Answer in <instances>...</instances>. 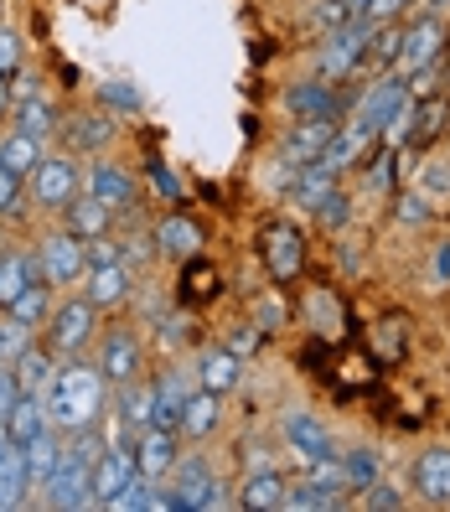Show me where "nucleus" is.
<instances>
[{
  "label": "nucleus",
  "mask_w": 450,
  "mask_h": 512,
  "mask_svg": "<svg viewBox=\"0 0 450 512\" xmlns=\"http://www.w3.org/2000/svg\"><path fill=\"white\" fill-rule=\"evenodd\" d=\"M109 409V378L99 373V363H83V352L68 357L63 368H57L52 388H47V419H52V430H88V425H99V414Z\"/></svg>",
  "instance_id": "obj_1"
},
{
  "label": "nucleus",
  "mask_w": 450,
  "mask_h": 512,
  "mask_svg": "<svg viewBox=\"0 0 450 512\" xmlns=\"http://www.w3.org/2000/svg\"><path fill=\"white\" fill-rule=\"evenodd\" d=\"M99 435L94 425L88 430H73V440L63 445L52 476L42 481V502L57 507V512H78V507H94V492H88V471H94V456H99Z\"/></svg>",
  "instance_id": "obj_2"
},
{
  "label": "nucleus",
  "mask_w": 450,
  "mask_h": 512,
  "mask_svg": "<svg viewBox=\"0 0 450 512\" xmlns=\"http://www.w3.org/2000/svg\"><path fill=\"white\" fill-rule=\"evenodd\" d=\"M409 119H414L409 83H404V73H388V78H378V83L368 88L363 99H357V109H352L347 125L368 130V135H383V130L404 135V130H409Z\"/></svg>",
  "instance_id": "obj_3"
},
{
  "label": "nucleus",
  "mask_w": 450,
  "mask_h": 512,
  "mask_svg": "<svg viewBox=\"0 0 450 512\" xmlns=\"http://www.w3.org/2000/svg\"><path fill=\"white\" fill-rule=\"evenodd\" d=\"M94 326H99V306L88 295L63 300L52 316H47V347L52 357H78L88 342H94Z\"/></svg>",
  "instance_id": "obj_4"
},
{
  "label": "nucleus",
  "mask_w": 450,
  "mask_h": 512,
  "mask_svg": "<svg viewBox=\"0 0 450 512\" xmlns=\"http://www.w3.org/2000/svg\"><path fill=\"white\" fill-rule=\"evenodd\" d=\"M368 47H373V21H363V16H352V21H342V26H332V37H326V47H321V78H347L357 63L368 57Z\"/></svg>",
  "instance_id": "obj_5"
},
{
  "label": "nucleus",
  "mask_w": 450,
  "mask_h": 512,
  "mask_svg": "<svg viewBox=\"0 0 450 512\" xmlns=\"http://www.w3.org/2000/svg\"><path fill=\"white\" fill-rule=\"evenodd\" d=\"M26 187H32V202L37 207L63 213V207L78 197V166H73V156H42L37 171L26 176Z\"/></svg>",
  "instance_id": "obj_6"
},
{
  "label": "nucleus",
  "mask_w": 450,
  "mask_h": 512,
  "mask_svg": "<svg viewBox=\"0 0 450 512\" xmlns=\"http://www.w3.org/2000/svg\"><path fill=\"white\" fill-rule=\"evenodd\" d=\"M99 373L109 378V388H125L145 373V347L130 326H114L104 331V342H99Z\"/></svg>",
  "instance_id": "obj_7"
},
{
  "label": "nucleus",
  "mask_w": 450,
  "mask_h": 512,
  "mask_svg": "<svg viewBox=\"0 0 450 512\" xmlns=\"http://www.w3.org/2000/svg\"><path fill=\"white\" fill-rule=\"evenodd\" d=\"M445 52V21L440 16H414V26H404L399 42V73H430Z\"/></svg>",
  "instance_id": "obj_8"
},
{
  "label": "nucleus",
  "mask_w": 450,
  "mask_h": 512,
  "mask_svg": "<svg viewBox=\"0 0 450 512\" xmlns=\"http://www.w3.org/2000/svg\"><path fill=\"white\" fill-rule=\"evenodd\" d=\"M37 259H42V280H47V285H73V280H83V269H88L83 238H73L68 228H63V233H47L42 249H37Z\"/></svg>",
  "instance_id": "obj_9"
},
{
  "label": "nucleus",
  "mask_w": 450,
  "mask_h": 512,
  "mask_svg": "<svg viewBox=\"0 0 450 512\" xmlns=\"http://www.w3.org/2000/svg\"><path fill=\"white\" fill-rule=\"evenodd\" d=\"M259 254H264L269 275H275L280 285H290L300 269H306V238H300V228H290V223H275V228H264Z\"/></svg>",
  "instance_id": "obj_10"
},
{
  "label": "nucleus",
  "mask_w": 450,
  "mask_h": 512,
  "mask_svg": "<svg viewBox=\"0 0 450 512\" xmlns=\"http://www.w3.org/2000/svg\"><path fill=\"white\" fill-rule=\"evenodd\" d=\"M171 487L182 492L187 512H207V507H218L223 502V481L213 476V466H207L202 456H182L171 466Z\"/></svg>",
  "instance_id": "obj_11"
},
{
  "label": "nucleus",
  "mask_w": 450,
  "mask_h": 512,
  "mask_svg": "<svg viewBox=\"0 0 450 512\" xmlns=\"http://www.w3.org/2000/svg\"><path fill=\"white\" fill-rule=\"evenodd\" d=\"M135 476V445H114V450H99L94 456V471H88V492H94V507H109L125 481Z\"/></svg>",
  "instance_id": "obj_12"
},
{
  "label": "nucleus",
  "mask_w": 450,
  "mask_h": 512,
  "mask_svg": "<svg viewBox=\"0 0 450 512\" xmlns=\"http://www.w3.org/2000/svg\"><path fill=\"white\" fill-rule=\"evenodd\" d=\"M414 497L430 502V507H450V445H430L414 456Z\"/></svg>",
  "instance_id": "obj_13"
},
{
  "label": "nucleus",
  "mask_w": 450,
  "mask_h": 512,
  "mask_svg": "<svg viewBox=\"0 0 450 512\" xmlns=\"http://www.w3.org/2000/svg\"><path fill=\"white\" fill-rule=\"evenodd\" d=\"M88 197H99V202L109 207V213H135L140 187H135V176H130L125 166L99 161L94 171H88Z\"/></svg>",
  "instance_id": "obj_14"
},
{
  "label": "nucleus",
  "mask_w": 450,
  "mask_h": 512,
  "mask_svg": "<svg viewBox=\"0 0 450 512\" xmlns=\"http://www.w3.org/2000/svg\"><path fill=\"white\" fill-rule=\"evenodd\" d=\"M182 461V435L176 430H140V445H135V466L145 471V476H156V481H166V471Z\"/></svg>",
  "instance_id": "obj_15"
},
{
  "label": "nucleus",
  "mask_w": 450,
  "mask_h": 512,
  "mask_svg": "<svg viewBox=\"0 0 450 512\" xmlns=\"http://www.w3.org/2000/svg\"><path fill=\"white\" fill-rule=\"evenodd\" d=\"M130 290H135L130 264H88V285H83V295L94 300L99 311H109V306H125Z\"/></svg>",
  "instance_id": "obj_16"
},
{
  "label": "nucleus",
  "mask_w": 450,
  "mask_h": 512,
  "mask_svg": "<svg viewBox=\"0 0 450 512\" xmlns=\"http://www.w3.org/2000/svg\"><path fill=\"white\" fill-rule=\"evenodd\" d=\"M337 125H342V119H295V130L285 135V156H290L295 166H311V161H321V150L332 145Z\"/></svg>",
  "instance_id": "obj_17"
},
{
  "label": "nucleus",
  "mask_w": 450,
  "mask_h": 512,
  "mask_svg": "<svg viewBox=\"0 0 450 512\" xmlns=\"http://www.w3.org/2000/svg\"><path fill=\"white\" fill-rule=\"evenodd\" d=\"M202 244H207V233L192 223V218H182V213H171V218H161L156 223V254H166V259H197L202 254Z\"/></svg>",
  "instance_id": "obj_18"
},
{
  "label": "nucleus",
  "mask_w": 450,
  "mask_h": 512,
  "mask_svg": "<svg viewBox=\"0 0 450 512\" xmlns=\"http://www.w3.org/2000/svg\"><path fill=\"white\" fill-rule=\"evenodd\" d=\"M285 440L290 450H300L306 461H326V456H337V445H332V430L321 425L316 414H285Z\"/></svg>",
  "instance_id": "obj_19"
},
{
  "label": "nucleus",
  "mask_w": 450,
  "mask_h": 512,
  "mask_svg": "<svg viewBox=\"0 0 450 512\" xmlns=\"http://www.w3.org/2000/svg\"><path fill=\"white\" fill-rule=\"evenodd\" d=\"M218 419H223V394H213V388H192L176 435H182V440H207L218 430Z\"/></svg>",
  "instance_id": "obj_20"
},
{
  "label": "nucleus",
  "mask_w": 450,
  "mask_h": 512,
  "mask_svg": "<svg viewBox=\"0 0 450 512\" xmlns=\"http://www.w3.org/2000/svg\"><path fill=\"white\" fill-rule=\"evenodd\" d=\"M197 383L213 388V394H233L244 383V357H233L228 347H202L197 357Z\"/></svg>",
  "instance_id": "obj_21"
},
{
  "label": "nucleus",
  "mask_w": 450,
  "mask_h": 512,
  "mask_svg": "<svg viewBox=\"0 0 450 512\" xmlns=\"http://www.w3.org/2000/svg\"><path fill=\"white\" fill-rule=\"evenodd\" d=\"M285 109L290 119H337V94L326 78H311V83H295L285 94Z\"/></svg>",
  "instance_id": "obj_22"
},
{
  "label": "nucleus",
  "mask_w": 450,
  "mask_h": 512,
  "mask_svg": "<svg viewBox=\"0 0 450 512\" xmlns=\"http://www.w3.org/2000/svg\"><path fill=\"white\" fill-rule=\"evenodd\" d=\"M150 388H156V409H150V425H156V430H176V425H182V409H187V394H192L187 378H182V373H161Z\"/></svg>",
  "instance_id": "obj_23"
},
{
  "label": "nucleus",
  "mask_w": 450,
  "mask_h": 512,
  "mask_svg": "<svg viewBox=\"0 0 450 512\" xmlns=\"http://www.w3.org/2000/svg\"><path fill=\"white\" fill-rule=\"evenodd\" d=\"M11 373H16V388H21V394L47 399V388H52V378H57L52 347H26V352L16 357V363H11Z\"/></svg>",
  "instance_id": "obj_24"
},
{
  "label": "nucleus",
  "mask_w": 450,
  "mask_h": 512,
  "mask_svg": "<svg viewBox=\"0 0 450 512\" xmlns=\"http://www.w3.org/2000/svg\"><path fill=\"white\" fill-rule=\"evenodd\" d=\"M109 223H114V213L99 202V197H73L68 207H63V228L73 233V238H104L109 233Z\"/></svg>",
  "instance_id": "obj_25"
},
{
  "label": "nucleus",
  "mask_w": 450,
  "mask_h": 512,
  "mask_svg": "<svg viewBox=\"0 0 450 512\" xmlns=\"http://www.w3.org/2000/svg\"><path fill=\"white\" fill-rule=\"evenodd\" d=\"M285 492H290V481L280 471H254L244 481V492H238V507H249V512H280L285 507Z\"/></svg>",
  "instance_id": "obj_26"
},
{
  "label": "nucleus",
  "mask_w": 450,
  "mask_h": 512,
  "mask_svg": "<svg viewBox=\"0 0 450 512\" xmlns=\"http://www.w3.org/2000/svg\"><path fill=\"white\" fill-rule=\"evenodd\" d=\"M37 280H42V259L37 254H0V311Z\"/></svg>",
  "instance_id": "obj_27"
},
{
  "label": "nucleus",
  "mask_w": 450,
  "mask_h": 512,
  "mask_svg": "<svg viewBox=\"0 0 450 512\" xmlns=\"http://www.w3.org/2000/svg\"><path fill=\"white\" fill-rule=\"evenodd\" d=\"M68 140V150H104L109 140H114V119H104V114H73V119H63V130H57Z\"/></svg>",
  "instance_id": "obj_28"
},
{
  "label": "nucleus",
  "mask_w": 450,
  "mask_h": 512,
  "mask_svg": "<svg viewBox=\"0 0 450 512\" xmlns=\"http://www.w3.org/2000/svg\"><path fill=\"white\" fill-rule=\"evenodd\" d=\"M26 492H32V471H26L21 445H11L6 456H0V512L21 507V502H26Z\"/></svg>",
  "instance_id": "obj_29"
},
{
  "label": "nucleus",
  "mask_w": 450,
  "mask_h": 512,
  "mask_svg": "<svg viewBox=\"0 0 450 512\" xmlns=\"http://www.w3.org/2000/svg\"><path fill=\"white\" fill-rule=\"evenodd\" d=\"M47 425H52V419H47V399H37V394H21V399H16V409L6 414L11 445H26V440H37V435H42Z\"/></svg>",
  "instance_id": "obj_30"
},
{
  "label": "nucleus",
  "mask_w": 450,
  "mask_h": 512,
  "mask_svg": "<svg viewBox=\"0 0 450 512\" xmlns=\"http://www.w3.org/2000/svg\"><path fill=\"white\" fill-rule=\"evenodd\" d=\"M11 114H16V130L32 135V140H52L57 130H63V114H57V104H47L42 94L26 99V104H16Z\"/></svg>",
  "instance_id": "obj_31"
},
{
  "label": "nucleus",
  "mask_w": 450,
  "mask_h": 512,
  "mask_svg": "<svg viewBox=\"0 0 450 512\" xmlns=\"http://www.w3.org/2000/svg\"><path fill=\"white\" fill-rule=\"evenodd\" d=\"M337 187V171L332 166H321V161H311V166H295V176H290V197L300 202V207H311L316 213V202Z\"/></svg>",
  "instance_id": "obj_32"
},
{
  "label": "nucleus",
  "mask_w": 450,
  "mask_h": 512,
  "mask_svg": "<svg viewBox=\"0 0 450 512\" xmlns=\"http://www.w3.org/2000/svg\"><path fill=\"white\" fill-rule=\"evenodd\" d=\"M37 161H42V140L21 135V130H11L6 140H0V166H6L11 176H21V182L37 171Z\"/></svg>",
  "instance_id": "obj_33"
},
{
  "label": "nucleus",
  "mask_w": 450,
  "mask_h": 512,
  "mask_svg": "<svg viewBox=\"0 0 450 512\" xmlns=\"http://www.w3.org/2000/svg\"><path fill=\"white\" fill-rule=\"evenodd\" d=\"M6 316H16L21 326H32V331L47 326V316H52V285H42V280L26 285V290L11 300V306H6Z\"/></svg>",
  "instance_id": "obj_34"
},
{
  "label": "nucleus",
  "mask_w": 450,
  "mask_h": 512,
  "mask_svg": "<svg viewBox=\"0 0 450 512\" xmlns=\"http://www.w3.org/2000/svg\"><path fill=\"white\" fill-rule=\"evenodd\" d=\"M21 456H26V471H32V487H37V481H47V476H52L57 456H63V440H57V430L47 425L37 440H26V445H21Z\"/></svg>",
  "instance_id": "obj_35"
},
{
  "label": "nucleus",
  "mask_w": 450,
  "mask_h": 512,
  "mask_svg": "<svg viewBox=\"0 0 450 512\" xmlns=\"http://www.w3.org/2000/svg\"><path fill=\"white\" fill-rule=\"evenodd\" d=\"M150 409H156V388L150 383H125L119 388V419H125L130 430H150Z\"/></svg>",
  "instance_id": "obj_36"
},
{
  "label": "nucleus",
  "mask_w": 450,
  "mask_h": 512,
  "mask_svg": "<svg viewBox=\"0 0 450 512\" xmlns=\"http://www.w3.org/2000/svg\"><path fill=\"white\" fill-rule=\"evenodd\" d=\"M213 295H218V269L202 264V254L187 259V269H182V300H187V306H202V300H213Z\"/></svg>",
  "instance_id": "obj_37"
},
{
  "label": "nucleus",
  "mask_w": 450,
  "mask_h": 512,
  "mask_svg": "<svg viewBox=\"0 0 450 512\" xmlns=\"http://www.w3.org/2000/svg\"><path fill=\"white\" fill-rule=\"evenodd\" d=\"M156 492H161V481L145 476V471L135 466V476L125 481V492H119L109 507H114V512H145V507H156Z\"/></svg>",
  "instance_id": "obj_38"
},
{
  "label": "nucleus",
  "mask_w": 450,
  "mask_h": 512,
  "mask_svg": "<svg viewBox=\"0 0 450 512\" xmlns=\"http://www.w3.org/2000/svg\"><path fill=\"white\" fill-rule=\"evenodd\" d=\"M445 94H435V99H425V104H414V119H419V125H414V135H409V145L414 150H425L440 130H445Z\"/></svg>",
  "instance_id": "obj_39"
},
{
  "label": "nucleus",
  "mask_w": 450,
  "mask_h": 512,
  "mask_svg": "<svg viewBox=\"0 0 450 512\" xmlns=\"http://www.w3.org/2000/svg\"><path fill=\"white\" fill-rule=\"evenodd\" d=\"M342 502H347L342 492H326V487H316V481H300V487L285 492L290 512H326V507H342Z\"/></svg>",
  "instance_id": "obj_40"
},
{
  "label": "nucleus",
  "mask_w": 450,
  "mask_h": 512,
  "mask_svg": "<svg viewBox=\"0 0 450 512\" xmlns=\"http://www.w3.org/2000/svg\"><path fill=\"white\" fill-rule=\"evenodd\" d=\"M342 471H347V487H352V492H368L373 481H378V456L357 445V450H347V466H342Z\"/></svg>",
  "instance_id": "obj_41"
},
{
  "label": "nucleus",
  "mask_w": 450,
  "mask_h": 512,
  "mask_svg": "<svg viewBox=\"0 0 450 512\" xmlns=\"http://www.w3.org/2000/svg\"><path fill=\"white\" fill-rule=\"evenodd\" d=\"M26 347H32V326H21L16 316H6V321H0V363L11 368Z\"/></svg>",
  "instance_id": "obj_42"
},
{
  "label": "nucleus",
  "mask_w": 450,
  "mask_h": 512,
  "mask_svg": "<svg viewBox=\"0 0 450 512\" xmlns=\"http://www.w3.org/2000/svg\"><path fill=\"white\" fill-rule=\"evenodd\" d=\"M347 202H352V197H347L342 187H332V192H326V197L316 202V223H321V228H342V223H347V213H352Z\"/></svg>",
  "instance_id": "obj_43"
},
{
  "label": "nucleus",
  "mask_w": 450,
  "mask_h": 512,
  "mask_svg": "<svg viewBox=\"0 0 450 512\" xmlns=\"http://www.w3.org/2000/svg\"><path fill=\"white\" fill-rule=\"evenodd\" d=\"M316 471H311V481H316V487H326V492H352L347 487V471L332 461V456H326V461H311Z\"/></svg>",
  "instance_id": "obj_44"
},
{
  "label": "nucleus",
  "mask_w": 450,
  "mask_h": 512,
  "mask_svg": "<svg viewBox=\"0 0 450 512\" xmlns=\"http://www.w3.org/2000/svg\"><path fill=\"white\" fill-rule=\"evenodd\" d=\"M88 264H125V244H114V238L104 233V238H88Z\"/></svg>",
  "instance_id": "obj_45"
},
{
  "label": "nucleus",
  "mask_w": 450,
  "mask_h": 512,
  "mask_svg": "<svg viewBox=\"0 0 450 512\" xmlns=\"http://www.w3.org/2000/svg\"><path fill=\"white\" fill-rule=\"evenodd\" d=\"M16 68H21V37L11 26H0V78H11Z\"/></svg>",
  "instance_id": "obj_46"
},
{
  "label": "nucleus",
  "mask_w": 450,
  "mask_h": 512,
  "mask_svg": "<svg viewBox=\"0 0 450 512\" xmlns=\"http://www.w3.org/2000/svg\"><path fill=\"white\" fill-rule=\"evenodd\" d=\"M21 187H26L21 176H11L6 166H0V218H11L16 207H21Z\"/></svg>",
  "instance_id": "obj_47"
},
{
  "label": "nucleus",
  "mask_w": 450,
  "mask_h": 512,
  "mask_svg": "<svg viewBox=\"0 0 450 512\" xmlns=\"http://www.w3.org/2000/svg\"><path fill=\"white\" fill-rule=\"evenodd\" d=\"M150 182H156V192H161V197H171V202H182V182H176V171H171V166H161V161H150Z\"/></svg>",
  "instance_id": "obj_48"
},
{
  "label": "nucleus",
  "mask_w": 450,
  "mask_h": 512,
  "mask_svg": "<svg viewBox=\"0 0 450 512\" xmlns=\"http://www.w3.org/2000/svg\"><path fill=\"white\" fill-rule=\"evenodd\" d=\"M16 399H21V388H16V373L0 363V425H6V414L16 409Z\"/></svg>",
  "instance_id": "obj_49"
},
{
  "label": "nucleus",
  "mask_w": 450,
  "mask_h": 512,
  "mask_svg": "<svg viewBox=\"0 0 450 512\" xmlns=\"http://www.w3.org/2000/svg\"><path fill=\"white\" fill-rule=\"evenodd\" d=\"M228 352H233V357H254V352H259V331H254V321L233 331V337H228Z\"/></svg>",
  "instance_id": "obj_50"
},
{
  "label": "nucleus",
  "mask_w": 450,
  "mask_h": 512,
  "mask_svg": "<svg viewBox=\"0 0 450 512\" xmlns=\"http://www.w3.org/2000/svg\"><path fill=\"white\" fill-rule=\"evenodd\" d=\"M378 63H399V42H404V26H388L383 21V32H378Z\"/></svg>",
  "instance_id": "obj_51"
},
{
  "label": "nucleus",
  "mask_w": 450,
  "mask_h": 512,
  "mask_svg": "<svg viewBox=\"0 0 450 512\" xmlns=\"http://www.w3.org/2000/svg\"><path fill=\"white\" fill-rule=\"evenodd\" d=\"M368 507H378V512H394V507H404V497H399L394 487H383V481H373V487H368Z\"/></svg>",
  "instance_id": "obj_52"
},
{
  "label": "nucleus",
  "mask_w": 450,
  "mask_h": 512,
  "mask_svg": "<svg viewBox=\"0 0 450 512\" xmlns=\"http://www.w3.org/2000/svg\"><path fill=\"white\" fill-rule=\"evenodd\" d=\"M399 223H430V202L425 197H399Z\"/></svg>",
  "instance_id": "obj_53"
},
{
  "label": "nucleus",
  "mask_w": 450,
  "mask_h": 512,
  "mask_svg": "<svg viewBox=\"0 0 450 512\" xmlns=\"http://www.w3.org/2000/svg\"><path fill=\"white\" fill-rule=\"evenodd\" d=\"M404 11H409V0H373V6H368V21L383 26V21H394V16H404Z\"/></svg>",
  "instance_id": "obj_54"
},
{
  "label": "nucleus",
  "mask_w": 450,
  "mask_h": 512,
  "mask_svg": "<svg viewBox=\"0 0 450 512\" xmlns=\"http://www.w3.org/2000/svg\"><path fill=\"white\" fill-rule=\"evenodd\" d=\"M104 99L119 104V109H140V94H135L130 83H104Z\"/></svg>",
  "instance_id": "obj_55"
},
{
  "label": "nucleus",
  "mask_w": 450,
  "mask_h": 512,
  "mask_svg": "<svg viewBox=\"0 0 450 512\" xmlns=\"http://www.w3.org/2000/svg\"><path fill=\"white\" fill-rule=\"evenodd\" d=\"M435 285H450V244H440L435 254Z\"/></svg>",
  "instance_id": "obj_56"
},
{
  "label": "nucleus",
  "mask_w": 450,
  "mask_h": 512,
  "mask_svg": "<svg viewBox=\"0 0 450 512\" xmlns=\"http://www.w3.org/2000/svg\"><path fill=\"white\" fill-rule=\"evenodd\" d=\"M0 114H11V78H0Z\"/></svg>",
  "instance_id": "obj_57"
},
{
  "label": "nucleus",
  "mask_w": 450,
  "mask_h": 512,
  "mask_svg": "<svg viewBox=\"0 0 450 512\" xmlns=\"http://www.w3.org/2000/svg\"><path fill=\"white\" fill-rule=\"evenodd\" d=\"M6 450H11V430H6V425H0V456H6Z\"/></svg>",
  "instance_id": "obj_58"
},
{
  "label": "nucleus",
  "mask_w": 450,
  "mask_h": 512,
  "mask_svg": "<svg viewBox=\"0 0 450 512\" xmlns=\"http://www.w3.org/2000/svg\"><path fill=\"white\" fill-rule=\"evenodd\" d=\"M0 6H6V0H0Z\"/></svg>",
  "instance_id": "obj_59"
}]
</instances>
